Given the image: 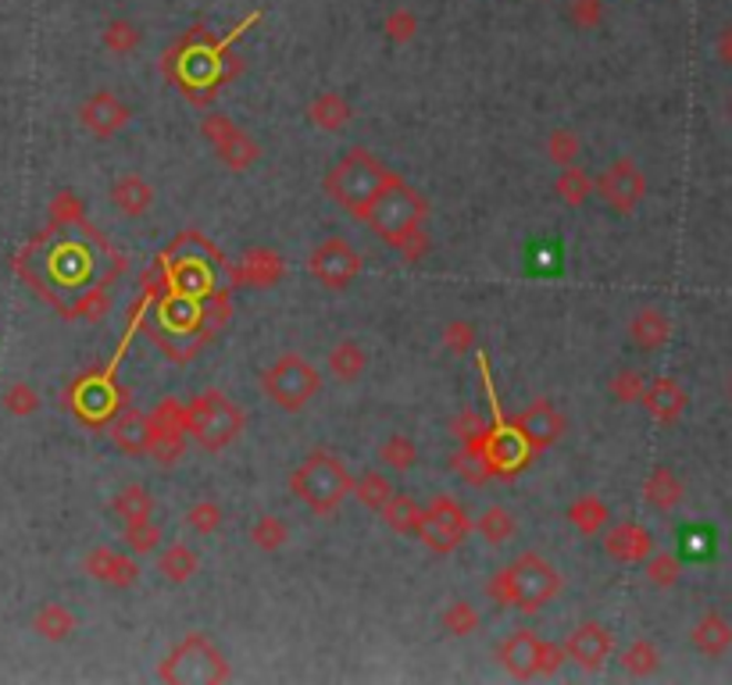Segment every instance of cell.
Listing matches in <instances>:
<instances>
[{"mask_svg": "<svg viewBox=\"0 0 732 685\" xmlns=\"http://www.w3.org/2000/svg\"><path fill=\"white\" fill-rule=\"evenodd\" d=\"M565 589L561 571L539 553H518L512 564L493 571L486 593L501 608H515L522 614L544 611L550 600H558Z\"/></svg>", "mask_w": 732, "mask_h": 685, "instance_id": "cell-1", "label": "cell"}, {"mask_svg": "<svg viewBox=\"0 0 732 685\" xmlns=\"http://www.w3.org/2000/svg\"><path fill=\"white\" fill-rule=\"evenodd\" d=\"M425 218H429L425 194L411 186L401 172L390 175V183L379 189L375 200L364 207V215H361L364 226L393 250H401L411 236H419L425 229Z\"/></svg>", "mask_w": 732, "mask_h": 685, "instance_id": "cell-2", "label": "cell"}, {"mask_svg": "<svg viewBox=\"0 0 732 685\" xmlns=\"http://www.w3.org/2000/svg\"><path fill=\"white\" fill-rule=\"evenodd\" d=\"M350 486H354V475L332 450H311L290 471V492L318 518L337 515L350 497Z\"/></svg>", "mask_w": 732, "mask_h": 685, "instance_id": "cell-3", "label": "cell"}, {"mask_svg": "<svg viewBox=\"0 0 732 685\" xmlns=\"http://www.w3.org/2000/svg\"><path fill=\"white\" fill-rule=\"evenodd\" d=\"M390 175H393V168H386L372 151L354 147L329 168L326 194H329V200H337L347 215H354L361 221L364 207H369L379 189L390 183Z\"/></svg>", "mask_w": 732, "mask_h": 685, "instance_id": "cell-4", "label": "cell"}, {"mask_svg": "<svg viewBox=\"0 0 732 685\" xmlns=\"http://www.w3.org/2000/svg\"><path fill=\"white\" fill-rule=\"evenodd\" d=\"M157 678L172 685H221L233 678V667L212 635L189 632L162 657Z\"/></svg>", "mask_w": 732, "mask_h": 685, "instance_id": "cell-5", "label": "cell"}, {"mask_svg": "<svg viewBox=\"0 0 732 685\" xmlns=\"http://www.w3.org/2000/svg\"><path fill=\"white\" fill-rule=\"evenodd\" d=\"M244 428L247 418L240 404L221 390H204L186 404V436H194V443L208 454L229 450L244 436Z\"/></svg>", "mask_w": 732, "mask_h": 685, "instance_id": "cell-6", "label": "cell"}, {"mask_svg": "<svg viewBox=\"0 0 732 685\" xmlns=\"http://www.w3.org/2000/svg\"><path fill=\"white\" fill-rule=\"evenodd\" d=\"M261 390L279 411L297 414V411H305L318 393H322V372H318L308 357L282 354L261 372Z\"/></svg>", "mask_w": 732, "mask_h": 685, "instance_id": "cell-7", "label": "cell"}, {"mask_svg": "<svg viewBox=\"0 0 732 685\" xmlns=\"http://www.w3.org/2000/svg\"><path fill=\"white\" fill-rule=\"evenodd\" d=\"M415 536L433 553H454L472 536V518L454 497H433L422 507V525Z\"/></svg>", "mask_w": 732, "mask_h": 685, "instance_id": "cell-8", "label": "cell"}, {"mask_svg": "<svg viewBox=\"0 0 732 685\" xmlns=\"http://www.w3.org/2000/svg\"><path fill=\"white\" fill-rule=\"evenodd\" d=\"M200 136L215 147L218 162L233 172H247L261 162V143L250 133H244L226 111H208V115L200 118Z\"/></svg>", "mask_w": 732, "mask_h": 685, "instance_id": "cell-9", "label": "cell"}, {"mask_svg": "<svg viewBox=\"0 0 732 685\" xmlns=\"http://www.w3.org/2000/svg\"><path fill=\"white\" fill-rule=\"evenodd\" d=\"M186 450V404L175 396H165L162 404L147 414V457H154L162 468L179 465Z\"/></svg>", "mask_w": 732, "mask_h": 685, "instance_id": "cell-10", "label": "cell"}, {"mask_svg": "<svg viewBox=\"0 0 732 685\" xmlns=\"http://www.w3.org/2000/svg\"><path fill=\"white\" fill-rule=\"evenodd\" d=\"M594 194L611 207L615 215H632L647 200V172L632 157H615L594 179Z\"/></svg>", "mask_w": 732, "mask_h": 685, "instance_id": "cell-11", "label": "cell"}, {"mask_svg": "<svg viewBox=\"0 0 732 685\" xmlns=\"http://www.w3.org/2000/svg\"><path fill=\"white\" fill-rule=\"evenodd\" d=\"M308 272L332 293H343L350 282L361 276V253L350 247L343 236H329L308 258Z\"/></svg>", "mask_w": 732, "mask_h": 685, "instance_id": "cell-12", "label": "cell"}, {"mask_svg": "<svg viewBox=\"0 0 732 685\" xmlns=\"http://www.w3.org/2000/svg\"><path fill=\"white\" fill-rule=\"evenodd\" d=\"M512 428L518 433V439L529 446V454H539L547 450V446H554L568 428V418L561 414V407L547 401V396H539V401H533L529 407H522L515 418H512Z\"/></svg>", "mask_w": 732, "mask_h": 685, "instance_id": "cell-13", "label": "cell"}, {"mask_svg": "<svg viewBox=\"0 0 732 685\" xmlns=\"http://www.w3.org/2000/svg\"><path fill=\"white\" fill-rule=\"evenodd\" d=\"M133 107L125 104L115 90H93L90 97L79 104V125L93 139H115L122 129H130Z\"/></svg>", "mask_w": 732, "mask_h": 685, "instance_id": "cell-14", "label": "cell"}, {"mask_svg": "<svg viewBox=\"0 0 732 685\" xmlns=\"http://www.w3.org/2000/svg\"><path fill=\"white\" fill-rule=\"evenodd\" d=\"M544 650H547V640H539L533 629H515L497 646V661L504 672L518 682L544 678Z\"/></svg>", "mask_w": 732, "mask_h": 685, "instance_id": "cell-15", "label": "cell"}, {"mask_svg": "<svg viewBox=\"0 0 732 685\" xmlns=\"http://www.w3.org/2000/svg\"><path fill=\"white\" fill-rule=\"evenodd\" d=\"M561 646H565V657L576 667H582V672H600L615 653V635L608 625H600V621H582V625L571 629V635Z\"/></svg>", "mask_w": 732, "mask_h": 685, "instance_id": "cell-16", "label": "cell"}, {"mask_svg": "<svg viewBox=\"0 0 732 685\" xmlns=\"http://www.w3.org/2000/svg\"><path fill=\"white\" fill-rule=\"evenodd\" d=\"M600 536H604V553H608L615 564H643L647 557L658 550L654 532H650L647 525H640V521L608 525Z\"/></svg>", "mask_w": 732, "mask_h": 685, "instance_id": "cell-17", "label": "cell"}, {"mask_svg": "<svg viewBox=\"0 0 732 685\" xmlns=\"http://www.w3.org/2000/svg\"><path fill=\"white\" fill-rule=\"evenodd\" d=\"M83 568L93 582H101L107 589H133L140 582V564L130 553L111 550V547H93L83 557Z\"/></svg>", "mask_w": 732, "mask_h": 685, "instance_id": "cell-18", "label": "cell"}, {"mask_svg": "<svg viewBox=\"0 0 732 685\" xmlns=\"http://www.w3.org/2000/svg\"><path fill=\"white\" fill-rule=\"evenodd\" d=\"M480 450H483L493 475H515V471L525 468V460H529V446L518 439V433L512 425L507 428H486V433L480 436Z\"/></svg>", "mask_w": 732, "mask_h": 685, "instance_id": "cell-19", "label": "cell"}, {"mask_svg": "<svg viewBox=\"0 0 732 685\" xmlns=\"http://www.w3.org/2000/svg\"><path fill=\"white\" fill-rule=\"evenodd\" d=\"M643 411L650 414L654 422L661 425H676L682 414H687V404H690V393L682 390V382L672 378V375H658L647 382V390L640 396Z\"/></svg>", "mask_w": 732, "mask_h": 685, "instance_id": "cell-20", "label": "cell"}, {"mask_svg": "<svg viewBox=\"0 0 732 685\" xmlns=\"http://www.w3.org/2000/svg\"><path fill=\"white\" fill-rule=\"evenodd\" d=\"M107 197H111V204H115V211L122 215V218H143V215H151V207H154V186L143 179L140 172H122V175H115L111 179V189H107Z\"/></svg>", "mask_w": 732, "mask_h": 685, "instance_id": "cell-21", "label": "cell"}, {"mask_svg": "<svg viewBox=\"0 0 732 685\" xmlns=\"http://www.w3.org/2000/svg\"><path fill=\"white\" fill-rule=\"evenodd\" d=\"M286 276V261L279 250H268V247H258V250H247L244 261L233 268V279L240 286H258V290H268V286H276L279 279Z\"/></svg>", "mask_w": 732, "mask_h": 685, "instance_id": "cell-22", "label": "cell"}, {"mask_svg": "<svg viewBox=\"0 0 732 685\" xmlns=\"http://www.w3.org/2000/svg\"><path fill=\"white\" fill-rule=\"evenodd\" d=\"M626 332H629V343L636 350L654 354V350H661L668 340H672V318H668L661 308H640L629 318Z\"/></svg>", "mask_w": 732, "mask_h": 685, "instance_id": "cell-23", "label": "cell"}, {"mask_svg": "<svg viewBox=\"0 0 732 685\" xmlns=\"http://www.w3.org/2000/svg\"><path fill=\"white\" fill-rule=\"evenodd\" d=\"M308 122L315 125L318 133H343L350 122H354V107L343 97L340 90H322L315 93L311 104L305 107Z\"/></svg>", "mask_w": 732, "mask_h": 685, "instance_id": "cell-24", "label": "cell"}, {"mask_svg": "<svg viewBox=\"0 0 732 685\" xmlns=\"http://www.w3.org/2000/svg\"><path fill=\"white\" fill-rule=\"evenodd\" d=\"M690 643L697 653H704V657H725L732 650V621L719 611L700 614L690 629Z\"/></svg>", "mask_w": 732, "mask_h": 685, "instance_id": "cell-25", "label": "cell"}, {"mask_svg": "<svg viewBox=\"0 0 732 685\" xmlns=\"http://www.w3.org/2000/svg\"><path fill=\"white\" fill-rule=\"evenodd\" d=\"M682 497H687V482L679 479L676 468H668V465L650 468V475L643 479V500L654 507V511H676Z\"/></svg>", "mask_w": 732, "mask_h": 685, "instance_id": "cell-26", "label": "cell"}, {"mask_svg": "<svg viewBox=\"0 0 732 685\" xmlns=\"http://www.w3.org/2000/svg\"><path fill=\"white\" fill-rule=\"evenodd\" d=\"M565 521H568L579 536L594 539V536H600V532L611 525V507L604 504L600 497H594V492H586V497L571 500V504L565 507Z\"/></svg>", "mask_w": 732, "mask_h": 685, "instance_id": "cell-27", "label": "cell"}, {"mask_svg": "<svg viewBox=\"0 0 732 685\" xmlns=\"http://www.w3.org/2000/svg\"><path fill=\"white\" fill-rule=\"evenodd\" d=\"M157 571H162L165 582L186 585L200 571V553L189 543H183V539H179V543H168L162 553H157Z\"/></svg>", "mask_w": 732, "mask_h": 685, "instance_id": "cell-28", "label": "cell"}, {"mask_svg": "<svg viewBox=\"0 0 732 685\" xmlns=\"http://www.w3.org/2000/svg\"><path fill=\"white\" fill-rule=\"evenodd\" d=\"M33 632L40 635V640H47V643H65V640H72V632L79 629V617L65 608V603H43V608L33 614Z\"/></svg>", "mask_w": 732, "mask_h": 685, "instance_id": "cell-29", "label": "cell"}, {"mask_svg": "<svg viewBox=\"0 0 732 685\" xmlns=\"http://www.w3.org/2000/svg\"><path fill=\"white\" fill-rule=\"evenodd\" d=\"M107 433H111V439H115L118 450L147 454V414H140L136 407H122Z\"/></svg>", "mask_w": 732, "mask_h": 685, "instance_id": "cell-30", "label": "cell"}, {"mask_svg": "<svg viewBox=\"0 0 732 685\" xmlns=\"http://www.w3.org/2000/svg\"><path fill=\"white\" fill-rule=\"evenodd\" d=\"M326 369H329L332 378H340V382H358L364 375V369H369V350H364L358 340H340L337 346L329 350Z\"/></svg>", "mask_w": 732, "mask_h": 685, "instance_id": "cell-31", "label": "cell"}, {"mask_svg": "<svg viewBox=\"0 0 732 685\" xmlns=\"http://www.w3.org/2000/svg\"><path fill=\"white\" fill-rule=\"evenodd\" d=\"M383 525L396 536H415L419 525H422V504L408 492H393V497L383 504Z\"/></svg>", "mask_w": 732, "mask_h": 685, "instance_id": "cell-32", "label": "cell"}, {"mask_svg": "<svg viewBox=\"0 0 732 685\" xmlns=\"http://www.w3.org/2000/svg\"><path fill=\"white\" fill-rule=\"evenodd\" d=\"M472 529L480 532L489 547H504V543H512V539L518 536V518L507 511V507L493 504V507H486V511L472 521Z\"/></svg>", "mask_w": 732, "mask_h": 685, "instance_id": "cell-33", "label": "cell"}, {"mask_svg": "<svg viewBox=\"0 0 732 685\" xmlns=\"http://www.w3.org/2000/svg\"><path fill=\"white\" fill-rule=\"evenodd\" d=\"M111 511L122 518V525H133V521H147L154 515V497L147 486L140 482H125L115 500H111Z\"/></svg>", "mask_w": 732, "mask_h": 685, "instance_id": "cell-34", "label": "cell"}, {"mask_svg": "<svg viewBox=\"0 0 732 685\" xmlns=\"http://www.w3.org/2000/svg\"><path fill=\"white\" fill-rule=\"evenodd\" d=\"M379 465L390 468L393 475H408L419 465V443L404 433L386 436L383 443H379Z\"/></svg>", "mask_w": 732, "mask_h": 685, "instance_id": "cell-35", "label": "cell"}, {"mask_svg": "<svg viewBox=\"0 0 732 685\" xmlns=\"http://www.w3.org/2000/svg\"><path fill=\"white\" fill-rule=\"evenodd\" d=\"M554 194L558 200H565L568 207H582L586 200L594 197V175L579 168V165H568L558 168V179H554Z\"/></svg>", "mask_w": 732, "mask_h": 685, "instance_id": "cell-36", "label": "cell"}, {"mask_svg": "<svg viewBox=\"0 0 732 685\" xmlns=\"http://www.w3.org/2000/svg\"><path fill=\"white\" fill-rule=\"evenodd\" d=\"M350 497L369 511H383V504L393 497V482L386 471H361L354 486H350Z\"/></svg>", "mask_w": 732, "mask_h": 685, "instance_id": "cell-37", "label": "cell"}, {"mask_svg": "<svg viewBox=\"0 0 732 685\" xmlns=\"http://www.w3.org/2000/svg\"><path fill=\"white\" fill-rule=\"evenodd\" d=\"M250 547L254 550H261V553H279L286 543H290V525H286L282 518H276V515H261V518H254V525H250Z\"/></svg>", "mask_w": 732, "mask_h": 685, "instance_id": "cell-38", "label": "cell"}, {"mask_svg": "<svg viewBox=\"0 0 732 685\" xmlns=\"http://www.w3.org/2000/svg\"><path fill=\"white\" fill-rule=\"evenodd\" d=\"M661 667V650L650 640H632L622 650V672L632 678H650Z\"/></svg>", "mask_w": 732, "mask_h": 685, "instance_id": "cell-39", "label": "cell"}, {"mask_svg": "<svg viewBox=\"0 0 732 685\" xmlns=\"http://www.w3.org/2000/svg\"><path fill=\"white\" fill-rule=\"evenodd\" d=\"M140 40H143V33H140V25H136L133 19H111V22L101 29L104 51L118 54V58H130L136 46H140Z\"/></svg>", "mask_w": 732, "mask_h": 685, "instance_id": "cell-40", "label": "cell"}, {"mask_svg": "<svg viewBox=\"0 0 732 685\" xmlns=\"http://www.w3.org/2000/svg\"><path fill=\"white\" fill-rule=\"evenodd\" d=\"M643 575L654 589H676L679 579H682V561L668 550H654L643 561Z\"/></svg>", "mask_w": 732, "mask_h": 685, "instance_id": "cell-41", "label": "cell"}, {"mask_svg": "<svg viewBox=\"0 0 732 685\" xmlns=\"http://www.w3.org/2000/svg\"><path fill=\"white\" fill-rule=\"evenodd\" d=\"M451 468H454L465 482H486V479H489L493 471H489L486 457H483V450H480V436L468 439V443H461V450L451 457Z\"/></svg>", "mask_w": 732, "mask_h": 685, "instance_id": "cell-42", "label": "cell"}, {"mask_svg": "<svg viewBox=\"0 0 732 685\" xmlns=\"http://www.w3.org/2000/svg\"><path fill=\"white\" fill-rule=\"evenodd\" d=\"M643 390H647V372H640V369H618L608 378V396H611L615 404H622V407L640 404Z\"/></svg>", "mask_w": 732, "mask_h": 685, "instance_id": "cell-43", "label": "cell"}, {"mask_svg": "<svg viewBox=\"0 0 732 685\" xmlns=\"http://www.w3.org/2000/svg\"><path fill=\"white\" fill-rule=\"evenodd\" d=\"M547 157L558 168H568V165H579V157H582V139H579V133L576 129H554L550 136H547Z\"/></svg>", "mask_w": 732, "mask_h": 685, "instance_id": "cell-44", "label": "cell"}, {"mask_svg": "<svg viewBox=\"0 0 732 685\" xmlns=\"http://www.w3.org/2000/svg\"><path fill=\"white\" fill-rule=\"evenodd\" d=\"M440 625H443V632H451V635H457V640H465V635H472L475 629L483 625V617H480V611H475L468 600H454L451 608L440 614Z\"/></svg>", "mask_w": 732, "mask_h": 685, "instance_id": "cell-45", "label": "cell"}, {"mask_svg": "<svg viewBox=\"0 0 732 685\" xmlns=\"http://www.w3.org/2000/svg\"><path fill=\"white\" fill-rule=\"evenodd\" d=\"M186 529L197 532V536H215L221 529V521H226V511H221L218 500H197L194 507L186 511Z\"/></svg>", "mask_w": 732, "mask_h": 685, "instance_id": "cell-46", "label": "cell"}, {"mask_svg": "<svg viewBox=\"0 0 732 685\" xmlns=\"http://www.w3.org/2000/svg\"><path fill=\"white\" fill-rule=\"evenodd\" d=\"M419 29H422V22H419V14L411 11V8H393L386 19H383V37H386L393 46L411 43V40L419 37Z\"/></svg>", "mask_w": 732, "mask_h": 685, "instance_id": "cell-47", "label": "cell"}, {"mask_svg": "<svg viewBox=\"0 0 732 685\" xmlns=\"http://www.w3.org/2000/svg\"><path fill=\"white\" fill-rule=\"evenodd\" d=\"M0 404H4L8 414H14V418H29V414L40 411V393L37 386H29V382H11V386L4 390V396H0Z\"/></svg>", "mask_w": 732, "mask_h": 685, "instance_id": "cell-48", "label": "cell"}, {"mask_svg": "<svg viewBox=\"0 0 732 685\" xmlns=\"http://www.w3.org/2000/svg\"><path fill=\"white\" fill-rule=\"evenodd\" d=\"M72 314L83 318V322H90V325L104 322V318L111 314V293H107V286H93V290H86L83 297L75 300Z\"/></svg>", "mask_w": 732, "mask_h": 685, "instance_id": "cell-49", "label": "cell"}, {"mask_svg": "<svg viewBox=\"0 0 732 685\" xmlns=\"http://www.w3.org/2000/svg\"><path fill=\"white\" fill-rule=\"evenodd\" d=\"M125 547H130V553H154L157 547H162V529L147 518V521H133L125 525Z\"/></svg>", "mask_w": 732, "mask_h": 685, "instance_id": "cell-50", "label": "cell"}, {"mask_svg": "<svg viewBox=\"0 0 732 685\" xmlns=\"http://www.w3.org/2000/svg\"><path fill=\"white\" fill-rule=\"evenodd\" d=\"M443 346L451 350V354H472L475 350V325L468 318H451L447 325H443Z\"/></svg>", "mask_w": 732, "mask_h": 685, "instance_id": "cell-51", "label": "cell"}, {"mask_svg": "<svg viewBox=\"0 0 732 685\" xmlns=\"http://www.w3.org/2000/svg\"><path fill=\"white\" fill-rule=\"evenodd\" d=\"M568 22L590 33L604 22V0H568Z\"/></svg>", "mask_w": 732, "mask_h": 685, "instance_id": "cell-52", "label": "cell"}, {"mask_svg": "<svg viewBox=\"0 0 732 685\" xmlns=\"http://www.w3.org/2000/svg\"><path fill=\"white\" fill-rule=\"evenodd\" d=\"M51 218L54 226H72V221H83V200L69 189H61V194L51 200Z\"/></svg>", "mask_w": 732, "mask_h": 685, "instance_id": "cell-53", "label": "cell"}, {"mask_svg": "<svg viewBox=\"0 0 732 685\" xmlns=\"http://www.w3.org/2000/svg\"><path fill=\"white\" fill-rule=\"evenodd\" d=\"M451 433L461 439V443H468V439H475V436H483L486 433V422H483V414H475V411H465V414H457V418L451 422Z\"/></svg>", "mask_w": 732, "mask_h": 685, "instance_id": "cell-54", "label": "cell"}, {"mask_svg": "<svg viewBox=\"0 0 732 685\" xmlns=\"http://www.w3.org/2000/svg\"><path fill=\"white\" fill-rule=\"evenodd\" d=\"M714 58L722 61L725 69H732V22H725L714 37Z\"/></svg>", "mask_w": 732, "mask_h": 685, "instance_id": "cell-55", "label": "cell"}, {"mask_svg": "<svg viewBox=\"0 0 732 685\" xmlns=\"http://www.w3.org/2000/svg\"><path fill=\"white\" fill-rule=\"evenodd\" d=\"M565 661H568V657H565V646H561V643H547V650H544V678H547V675H558Z\"/></svg>", "mask_w": 732, "mask_h": 685, "instance_id": "cell-56", "label": "cell"}, {"mask_svg": "<svg viewBox=\"0 0 732 685\" xmlns=\"http://www.w3.org/2000/svg\"><path fill=\"white\" fill-rule=\"evenodd\" d=\"M725 393H729V401H732V375H729V382H725Z\"/></svg>", "mask_w": 732, "mask_h": 685, "instance_id": "cell-57", "label": "cell"}, {"mask_svg": "<svg viewBox=\"0 0 732 685\" xmlns=\"http://www.w3.org/2000/svg\"><path fill=\"white\" fill-rule=\"evenodd\" d=\"M725 115H729V122H732V97H729V107H725Z\"/></svg>", "mask_w": 732, "mask_h": 685, "instance_id": "cell-58", "label": "cell"}]
</instances>
